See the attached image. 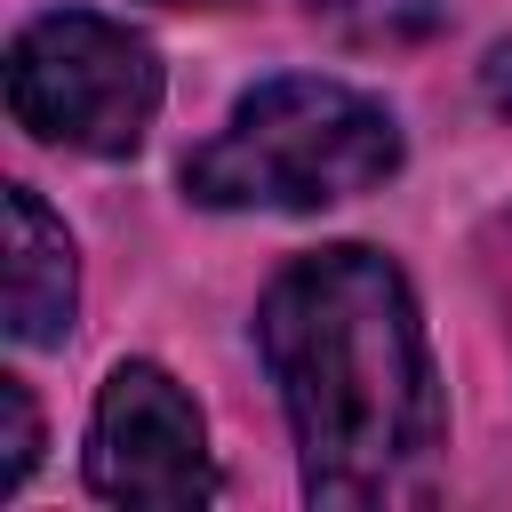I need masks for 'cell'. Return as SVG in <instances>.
Returning a JSON list of instances; mask_svg holds the SVG:
<instances>
[{
	"instance_id": "6da1fadb",
	"label": "cell",
	"mask_w": 512,
	"mask_h": 512,
	"mask_svg": "<svg viewBox=\"0 0 512 512\" xmlns=\"http://www.w3.org/2000/svg\"><path fill=\"white\" fill-rule=\"evenodd\" d=\"M256 352L280 384L312 504L360 512L424 488L448 408L416 296L392 256L336 240L280 264L256 304Z\"/></svg>"
},
{
	"instance_id": "7a4b0ae2",
	"label": "cell",
	"mask_w": 512,
	"mask_h": 512,
	"mask_svg": "<svg viewBox=\"0 0 512 512\" xmlns=\"http://www.w3.org/2000/svg\"><path fill=\"white\" fill-rule=\"evenodd\" d=\"M392 168H400V120L368 88L280 72V80H256L232 104V120L184 160V192L200 208L312 216L376 192Z\"/></svg>"
},
{
	"instance_id": "3957f363",
	"label": "cell",
	"mask_w": 512,
	"mask_h": 512,
	"mask_svg": "<svg viewBox=\"0 0 512 512\" xmlns=\"http://www.w3.org/2000/svg\"><path fill=\"white\" fill-rule=\"evenodd\" d=\"M8 112L40 144L128 160L160 112V56L144 32L112 24L96 8L32 16L8 40Z\"/></svg>"
},
{
	"instance_id": "277c9868",
	"label": "cell",
	"mask_w": 512,
	"mask_h": 512,
	"mask_svg": "<svg viewBox=\"0 0 512 512\" xmlns=\"http://www.w3.org/2000/svg\"><path fill=\"white\" fill-rule=\"evenodd\" d=\"M88 488L128 512H192L216 496L200 408L168 368L120 360L104 376L96 416H88Z\"/></svg>"
},
{
	"instance_id": "5b68a950",
	"label": "cell",
	"mask_w": 512,
	"mask_h": 512,
	"mask_svg": "<svg viewBox=\"0 0 512 512\" xmlns=\"http://www.w3.org/2000/svg\"><path fill=\"white\" fill-rule=\"evenodd\" d=\"M80 304V264L64 224L32 184H8V336L16 344H64Z\"/></svg>"
},
{
	"instance_id": "8992f818",
	"label": "cell",
	"mask_w": 512,
	"mask_h": 512,
	"mask_svg": "<svg viewBox=\"0 0 512 512\" xmlns=\"http://www.w3.org/2000/svg\"><path fill=\"white\" fill-rule=\"evenodd\" d=\"M320 24H336L352 48H416L448 24V0H304Z\"/></svg>"
},
{
	"instance_id": "52a82bcc",
	"label": "cell",
	"mask_w": 512,
	"mask_h": 512,
	"mask_svg": "<svg viewBox=\"0 0 512 512\" xmlns=\"http://www.w3.org/2000/svg\"><path fill=\"white\" fill-rule=\"evenodd\" d=\"M40 464V408L24 376H0V496L24 488V472Z\"/></svg>"
},
{
	"instance_id": "ba28073f",
	"label": "cell",
	"mask_w": 512,
	"mask_h": 512,
	"mask_svg": "<svg viewBox=\"0 0 512 512\" xmlns=\"http://www.w3.org/2000/svg\"><path fill=\"white\" fill-rule=\"evenodd\" d=\"M480 88H488V104H496V112H512V40H496V48H488Z\"/></svg>"
},
{
	"instance_id": "9c48e42d",
	"label": "cell",
	"mask_w": 512,
	"mask_h": 512,
	"mask_svg": "<svg viewBox=\"0 0 512 512\" xmlns=\"http://www.w3.org/2000/svg\"><path fill=\"white\" fill-rule=\"evenodd\" d=\"M168 8H232V0H168Z\"/></svg>"
}]
</instances>
